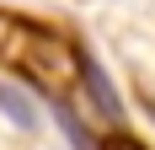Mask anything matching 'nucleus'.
<instances>
[{"instance_id": "1", "label": "nucleus", "mask_w": 155, "mask_h": 150, "mask_svg": "<svg viewBox=\"0 0 155 150\" xmlns=\"http://www.w3.org/2000/svg\"><path fill=\"white\" fill-rule=\"evenodd\" d=\"M0 54L11 64H21V70H32V80H43L48 91L59 80H70V70H80V59H86L64 38H54L48 27H27L16 16H0Z\"/></svg>"}, {"instance_id": "2", "label": "nucleus", "mask_w": 155, "mask_h": 150, "mask_svg": "<svg viewBox=\"0 0 155 150\" xmlns=\"http://www.w3.org/2000/svg\"><path fill=\"white\" fill-rule=\"evenodd\" d=\"M80 80H86V97H91L96 102V113H102V118H123V102H118V91H112V80H107V70H102V64L91 59V54H86V59H80Z\"/></svg>"}, {"instance_id": "3", "label": "nucleus", "mask_w": 155, "mask_h": 150, "mask_svg": "<svg viewBox=\"0 0 155 150\" xmlns=\"http://www.w3.org/2000/svg\"><path fill=\"white\" fill-rule=\"evenodd\" d=\"M54 118H59V129L70 134V145H75V150H102V145L91 139V129H86V123H80V118H75L64 102H54Z\"/></svg>"}, {"instance_id": "4", "label": "nucleus", "mask_w": 155, "mask_h": 150, "mask_svg": "<svg viewBox=\"0 0 155 150\" xmlns=\"http://www.w3.org/2000/svg\"><path fill=\"white\" fill-rule=\"evenodd\" d=\"M0 113H11V123H16V129H32V123H38L32 102L21 97V91H11V86H0Z\"/></svg>"}]
</instances>
